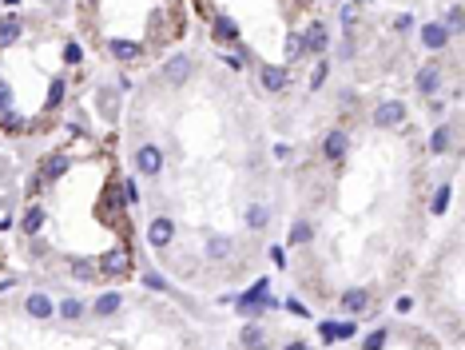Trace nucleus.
Masks as SVG:
<instances>
[{
  "label": "nucleus",
  "mask_w": 465,
  "mask_h": 350,
  "mask_svg": "<svg viewBox=\"0 0 465 350\" xmlns=\"http://www.w3.org/2000/svg\"><path fill=\"white\" fill-rule=\"evenodd\" d=\"M326 72H330L326 64H319V68H314V80H310V92H319L322 84H326Z\"/></svg>",
  "instance_id": "nucleus-33"
},
{
  "label": "nucleus",
  "mask_w": 465,
  "mask_h": 350,
  "mask_svg": "<svg viewBox=\"0 0 465 350\" xmlns=\"http://www.w3.org/2000/svg\"><path fill=\"white\" fill-rule=\"evenodd\" d=\"M342 306L350 311V315H362L370 306V291H362V286H350V291H342Z\"/></svg>",
  "instance_id": "nucleus-12"
},
{
  "label": "nucleus",
  "mask_w": 465,
  "mask_h": 350,
  "mask_svg": "<svg viewBox=\"0 0 465 350\" xmlns=\"http://www.w3.org/2000/svg\"><path fill=\"white\" fill-rule=\"evenodd\" d=\"M446 44H449V28H446V24H437V20H430V24L421 28V48H430V52H442Z\"/></svg>",
  "instance_id": "nucleus-8"
},
{
  "label": "nucleus",
  "mask_w": 465,
  "mask_h": 350,
  "mask_svg": "<svg viewBox=\"0 0 465 350\" xmlns=\"http://www.w3.org/2000/svg\"><path fill=\"white\" fill-rule=\"evenodd\" d=\"M235 306H239V315H258V311H267V306H278V302L267 299V279H258V283L251 286V291H247V295H243Z\"/></svg>",
  "instance_id": "nucleus-1"
},
{
  "label": "nucleus",
  "mask_w": 465,
  "mask_h": 350,
  "mask_svg": "<svg viewBox=\"0 0 465 350\" xmlns=\"http://www.w3.org/2000/svg\"><path fill=\"white\" fill-rule=\"evenodd\" d=\"M449 140H453V131H449V127H433V136H430V151H433V156L449 151Z\"/></svg>",
  "instance_id": "nucleus-19"
},
{
  "label": "nucleus",
  "mask_w": 465,
  "mask_h": 350,
  "mask_svg": "<svg viewBox=\"0 0 465 350\" xmlns=\"http://www.w3.org/2000/svg\"><path fill=\"white\" fill-rule=\"evenodd\" d=\"M437 88H442V68H437V64H426V68L417 72V92L433 95Z\"/></svg>",
  "instance_id": "nucleus-11"
},
{
  "label": "nucleus",
  "mask_w": 465,
  "mask_h": 350,
  "mask_svg": "<svg viewBox=\"0 0 465 350\" xmlns=\"http://www.w3.org/2000/svg\"><path fill=\"white\" fill-rule=\"evenodd\" d=\"M20 32H24V20L17 12H4L0 16V48H12L20 40Z\"/></svg>",
  "instance_id": "nucleus-7"
},
{
  "label": "nucleus",
  "mask_w": 465,
  "mask_h": 350,
  "mask_svg": "<svg viewBox=\"0 0 465 350\" xmlns=\"http://www.w3.org/2000/svg\"><path fill=\"white\" fill-rule=\"evenodd\" d=\"M346 131H330V136H326V140H322V156L326 159H342L346 156Z\"/></svg>",
  "instance_id": "nucleus-14"
},
{
  "label": "nucleus",
  "mask_w": 465,
  "mask_h": 350,
  "mask_svg": "<svg viewBox=\"0 0 465 350\" xmlns=\"http://www.w3.org/2000/svg\"><path fill=\"white\" fill-rule=\"evenodd\" d=\"M394 28H398V32H410V28H414V16H398V20H394Z\"/></svg>",
  "instance_id": "nucleus-37"
},
{
  "label": "nucleus",
  "mask_w": 465,
  "mask_h": 350,
  "mask_svg": "<svg viewBox=\"0 0 465 350\" xmlns=\"http://www.w3.org/2000/svg\"><path fill=\"white\" fill-rule=\"evenodd\" d=\"M251 350H271V347H263V342H258V347H251Z\"/></svg>",
  "instance_id": "nucleus-40"
},
{
  "label": "nucleus",
  "mask_w": 465,
  "mask_h": 350,
  "mask_svg": "<svg viewBox=\"0 0 465 350\" xmlns=\"http://www.w3.org/2000/svg\"><path fill=\"white\" fill-rule=\"evenodd\" d=\"M60 172H68V159L64 156H56V159H48V163H44V179H56Z\"/></svg>",
  "instance_id": "nucleus-25"
},
{
  "label": "nucleus",
  "mask_w": 465,
  "mask_h": 350,
  "mask_svg": "<svg viewBox=\"0 0 465 350\" xmlns=\"http://www.w3.org/2000/svg\"><path fill=\"white\" fill-rule=\"evenodd\" d=\"M462 16H465L462 8H449V16H446V28H449V32H457V28H462Z\"/></svg>",
  "instance_id": "nucleus-34"
},
{
  "label": "nucleus",
  "mask_w": 465,
  "mask_h": 350,
  "mask_svg": "<svg viewBox=\"0 0 465 350\" xmlns=\"http://www.w3.org/2000/svg\"><path fill=\"white\" fill-rule=\"evenodd\" d=\"M326 48H330V32H326V24L314 20V24L303 32V52H319V56H322Z\"/></svg>",
  "instance_id": "nucleus-6"
},
{
  "label": "nucleus",
  "mask_w": 465,
  "mask_h": 350,
  "mask_svg": "<svg viewBox=\"0 0 465 350\" xmlns=\"http://www.w3.org/2000/svg\"><path fill=\"white\" fill-rule=\"evenodd\" d=\"M258 342H263V331H258L255 322H251V326L243 331V347H258Z\"/></svg>",
  "instance_id": "nucleus-31"
},
{
  "label": "nucleus",
  "mask_w": 465,
  "mask_h": 350,
  "mask_svg": "<svg viewBox=\"0 0 465 350\" xmlns=\"http://www.w3.org/2000/svg\"><path fill=\"white\" fill-rule=\"evenodd\" d=\"M64 80H52V88H48V108H56V104H60V100H64Z\"/></svg>",
  "instance_id": "nucleus-27"
},
{
  "label": "nucleus",
  "mask_w": 465,
  "mask_h": 350,
  "mask_svg": "<svg viewBox=\"0 0 465 350\" xmlns=\"http://www.w3.org/2000/svg\"><path fill=\"white\" fill-rule=\"evenodd\" d=\"M8 4H20V0H8Z\"/></svg>",
  "instance_id": "nucleus-41"
},
{
  "label": "nucleus",
  "mask_w": 465,
  "mask_h": 350,
  "mask_svg": "<svg viewBox=\"0 0 465 350\" xmlns=\"http://www.w3.org/2000/svg\"><path fill=\"white\" fill-rule=\"evenodd\" d=\"M386 334H390V331H374V334H366L362 350H382V347H386Z\"/></svg>",
  "instance_id": "nucleus-29"
},
{
  "label": "nucleus",
  "mask_w": 465,
  "mask_h": 350,
  "mask_svg": "<svg viewBox=\"0 0 465 350\" xmlns=\"http://www.w3.org/2000/svg\"><path fill=\"white\" fill-rule=\"evenodd\" d=\"M394 306H398L401 315H410V311H414V299H410V295H401V299L394 302Z\"/></svg>",
  "instance_id": "nucleus-38"
},
{
  "label": "nucleus",
  "mask_w": 465,
  "mask_h": 350,
  "mask_svg": "<svg viewBox=\"0 0 465 350\" xmlns=\"http://www.w3.org/2000/svg\"><path fill=\"white\" fill-rule=\"evenodd\" d=\"M120 302H124V299H120V291H108V295H99V299H96V306H92V311H96L99 318H108V315H115V311H120Z\"/></svg>",
  "instance_id": "nucleus-16"
},
{
  "label": "nucleus",
  "mask_w": 465,
  "mask_h": 350,
  "mask_svg": "<svg viewBox=\"0 0 465 350\" xmlns=\"http://www.w3.org/2000/svg\"><path fill=\"white\" fill-rule=\"evenodd\" d=\"M8 111H12V88L0 80V116H8Z\"/></svg>",
  "instance_id": "nucleus-30"
},
{
  "label": "nucleus",
  "mask_w": 465,
  "mask_h": 350,
  "mask_svg": "<svg viewBox=\"0 0 465 350\" xmlns=\"http://www.w3.org/2000/svg\"><path fill=\"white\" fill-rule=\"evenodd\" d=\"M112 56L115 60H135V56H140V44H135V40H112Z\"/></svg>",
  "instance_id": "nucleus-18"
},
{
  "label": "nucleus",
  "mask_w": 465,
  "mask_h": 350,
  "mask_svg": "<svg viewBox=\"0 0 465 350\" xmlns=\"http://www.w3.org/2000/svg\"><path fill=\"white\" fill-rule=\"evenodd\" d=\"M287 56L294 60V56H303V36H290L287 40Z\"/></svg>",
  "instance_id": "nucleus-35"
},
{
  "label": "nucleus",
  "mask_w": 465,
  "mask_h": 350,
  "mask_svg": "<svg viewBox=\"0 0 465 350\" xmlns=\"http://www.w3.org/2000/svg\"><path fill=\"white\" fill-rule=\"evenodd\" d=\"M175 239V223L167 219V215H160V219H151V227H147V243L155 247V251H163L167 243Z\"/></svg>",
  "instance_id": "nucleus-5"
},
{
  "label": "nucleus",
  "mask_w": 465,
  "mask_h": 350,
  "mask_svg": "<svg viewBox=\"0 0 465 350\" xmlns=\"http://www.w3.org/2000/svg\"><path fill=\"white\" fill-rule=\"evenodd\" d=\"M144 283H147V291H167V279L163 275H151V270L144 275Z\"/></svg>",
  "instance_id": "nucleus-32"
},
{
  "label": "nucleus",
  "mask_w": 465,
  "mask_h": 350,
  "mask_svg": "<svg viewBox=\"0 0 465 350\" xmlns=\"http://www.w3.org/2000/svg\"><path fill=\"white\" fill-rule=\"evenodd\" d=\"M310 239H314V227H310L306 219H298L294 227H290V243H310Z\"/></svg>",
  "instance_id": "nucleus-20"
},
{
  "label": "nucleus",
  "mask_w": 465,
  "mask_h": 350,
  "mask_svg": "<svg viewBox=\"0 0 465 350\" xmlns=\"http://www.w3.org/2000/svg\"><path fill=\"white\" fill-rule=\"evenodd\" d=\"M258 80H263V88H267V92H287V68L267 64V68L258 72Z\"/></svg>",
  "instance_id": "nucleus-10"
},
{
  "label": "nucleus",
  "mask_w": 465,
  "mask_h": 350,
  "mask_svg": "<svg viewBox=\"0 0 465 350\" xmlns=\"http://www.w3.org/2000/svg\"><path fill=\"white\" fill-rule=\"evenodd\" d=\"M227 251H231V239H223V235L207 239V255H211V259H223Z\"/></svg>",
  "instance_id": "nucleus-22"
},
{
  "label": "nucleus",
  "mask_w": 465,
  "mask_h": 350,
  "mask_svg": "<svg viewBox=\"0 0 465 350\" xmlns=\"http://www.w3.org/2000/svg\"><path fill=\"white\" fill-rule=\"evenodd\" d=\"M60 315H64L68 322H76V318H84V302L80 299H64L60 302Z\"/></svg>",
  "instance_id": "nucleus-21"
},
{
  "label": "nucleus",
  "mask_w": 465,
  "mask_h": 350,
  "mask_svg": "<svg viewBox=\"0 0 465 350\" xmlns=\"http://www.w3.org/2000/svg\"><path fill=\"white\" fill-rule=\"evenodd\" d=\"M44 219H48V215H44V207H28V211H24V219H20V231H24V235H36V231L44 227Z\"/></svg>",
  "instance_id": "nucleus-15"
},
{
  "label": "nucleus",
  "mask_w": 465,
  "mask_h": 350,
  "mask_svg": "<svg viewBox=\"0 0 465 350\" xmlns=\"http://www.w3.org/2000/svg\"><path fill=\"white\" fill-rule=\"evenodd\" d=\"M64 60H68V64H80V60H84L80 44H68V48H64Z\"/></svg>",
  "instance_id": "nucleus-36"
},
{
  "label": "nucleus",
  "mask_w": 465,
  "mask_h": 350,
  "mask_svg": "<svg viewBox=\"0 0 465 350\" xmlns=\"http://www.w3.org/2000/svg\"><path fill=\"white\" fill-rule=\"evenodd\" d=\"M433 211H437V215H442V211H446V207H449V183H442V187H437V191H433Z\"/></svg>",
  "instance_id": "nucleus-26"
},
{
  "label": "nucleus",
  "mask_w": 465,
  "mask_h": 350,
  "mask_svg": "<svg viewBox=\"0 0 465 350\" xmlns=\"http://www.w3.org/2000/svg\"><path fill=\"white\" fill-rule=\"evenodd\" d=\"M163 76L171 80V84H183V80L191 76V60H187V56H171L167 68H163Z\"/></svg>",
  "instance_id": "nucleus-13"
},
{
  "label": "nucleus",
  "mask_w": 465,
  "mask_h": 350,
  "mask_svg": "<svg viewBox=\"0 0 465 350\" xmlns=\"http://www.w3.org/2000/svg\"><path fill=\"white\" fill-rule=\"evenodd\" d=\"M239 36V28H235V20L231 16H215V40H223V44H231Z\"/></svg>",
  "instance_id": "nucleus-17"
},
{
  "label": "nucleus",
  "mask_w": 465,
  "mask_h": 350,
  "mask_svg": "<svg viewBox=\"0 0 465 350\" xmlns=\"http://www.w3.org/2000/svg\"><path fill=\"white\" fill-rule=\"evenodd\" d=\"M267 219H271L267 207H247V227H267Z\"/></svg>",
  "instance_id": "nucleus-23"
},
{
  "label": "nucleus",
  "mask_w": 465,
  "mask_h": 350,
  "mask_svg": "<svg viewBox=\"0 0 465 350\" xmlns=\"http://www.w3.org/2000/svg\"><path fill=\"white\" fill-rule=\"evenodd\" d=\"M135 167H140V175H160V172H163V151H160V143H144V147L135 151Z\"/></svg>",
  "instance_id": "nucleus-3"
},
{
  "label": "nucleus",
  "mask_w": 465,
  "mask_h": 350,
  "mask_svg": "<svg viewBox=\"0 0 465 350\" xmlns=\"http://www.w3.org/2000/svg\"><path fill=\"white\" fill-rule=\"evenodd\" d=\"M96 267H99V275H128L131 270V251L128 247H115V251H108L104 259H99Z\"/></svg>",
  "instance_id": "nucleus-4"
},
{
  "label": "nucleus",
  "mask_w": 465,
  "mask_h": 350,
  "mask_svg": "<svg viewBox=\"0 0 465 350\" xmlns=\"http://www.w3.org/2000/svg\"><path fill=\"white\" fill-rule=\"evenodd\" d=\"M72 275H76V279H92L99 270H96V263H88V259H72Z\"/></svg>",
  "instance_id": "nucleus-24"
},
{
  "label": "nucleus",
  "mask_w": 465,
  "mask_h": 350,
  "mask_svg": "<svg viewBox=\"0 0 465 350\" xmlns=\"http://www.w3.org/2000/svg\"><path fill=\"white\" fill-rule=\"evenodd\" d=\"M406 124V104L401 100H386L374 108V127H398Z\"/></svg>",
  "instance_id": "nucleus-2"
},
{
  "label": "nucleus",
  "mask_w": 465,
  "mask_h": 350,
  "mask_svg": "<svg viewBox=\"0 0 465 350\" xmlns=\"http://www.w3.org/2000/svg\"><path fill=\"white\" fill-rule=\"evenodd\" d=\"M283 350H310V347H306V342H287Z\"/></svg>",
  "instance_id": "nucleus-39"
},
{
  "label": "nucleus",
  "mask_w": 465,
  "mask_h": 350,
  "mask_svg": "<svg viewBox=\"0 0 465 350\" xmlns=\"http://www.w3.org/2000/svg\"><path fill=\"white\" fill-rule=\"evenodd\" d=\"M24 311H28L32 318H52V315H56V302H52L44 291H36V295L24 299Z\"/></svg>",
  "instance_id": "nucleus-9"
},
{
  "label": "nucleus",
  "mask_w": 465,
  "mask_h": 350,
  "mask_svg": "<svg viewBox=\"0 0 465 350\" xmlns=\"http://www.w3.org/2000/svg\"><path fill=\"white\" fill-rule=\"evenodd\" d=\"M322 338L326 342H342V322H322Z\"/></svg>",
  "instance_id": "nucleus-28"
}]
</instances>
